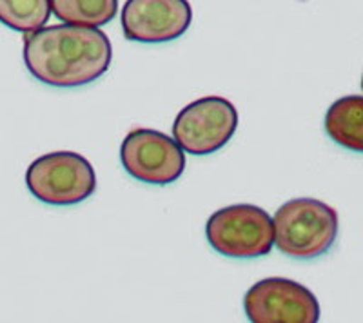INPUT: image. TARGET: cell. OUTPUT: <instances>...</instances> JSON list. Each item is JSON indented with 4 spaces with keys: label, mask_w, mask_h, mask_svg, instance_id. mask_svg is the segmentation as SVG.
<instances>
[{
    "label": "cell",
    "mask_w": 363,
    "mask_h": 323,
    "mask_svg": "<svg viewBox=\"0 0 363 323\" xmlns=\"http://www.w3.org/2000/svg\"><path fill=\"white\" fill-rule=\"evenodd\" d=\"M207 242L227 258H260L274 245L272 218L265 209L251 203H236L218 209L206 224Z\"/></svg>",
    "instance_id": "4"
},
{
    "label": "cell",
    "mask_w": 363,
    "mask_h": 323,
    "mask_svg": "<svg viewBox=\"0 0 363 323\" xmlns=\"http://www.w3.org/2000/svg\"><path fill=\"white\" fill-rule=\"evenodd\" d=\"M120 162L129 176L149 186H167L186 171V153L155 129H135L120 145Z\"/></svg>",
    "instance_id": "6"
},
{
    "label": "cell",
    "mask_w": 363,
    "mask_h": 323,
    "mask_svg": "<svg viewBox=\"0 0 363 323\" xmlns=\"http://www.w3.org/2000/svg\"><path fill=\"white\" fill-rule=\"evenodd\" d=\"M325 131L336 144L349 151L363 149V96L338 98L325 115Z\"/></svg>",
    "instance_id": "9"
},
{
    "label": "cell",
    "mask_w": 363,
    "mask_h": 323,
    "mask_svg": "<svg viewBox=\"0 0 363 323\" xmlns=\"http://www.w3.org/2000/svg\"><path fill=\"white\" fill-rule=\"evenodd\" d=\"M50 17V0H0V22L21 33H35Z\"/></svg>",
    "instance_id": "11"
},
{
    "label": "cell",
    "mask_w": 363,
    "mask_h": 323,
    "mask_svg": "<svg viewBox=\"0 0 363 323\" xmlns=\"http://www.w3.org/2000/svg\"><path fill=\"white\" fill-rule=\"evenodd\" d=\"M111 40L100 29L50 26L24 38V64L38 82L80 87L95 82L111 66Z\"/></svg>",
    "instance_id": "1"
},
{
    "label": "cell",
    "mask_w": 363,
    "mask_h": 323,
    "mask_svg": "<svg viewBox=\"0 0 363 323\" xmlns=\"http://www.w3.org/2000/svg\"><path fill=\"white\" fill-rule=\"evenodd\" d=\"M238 128V111L223 96H203L182 109L173 122V140L184 153L203 157L229 144Z\"/></svg>",
    "instance_id": "5"
},
{
    "label": "cell",
    "mask_w": 363,
    "mask_h": 323,
    "mask_svg": "<svg viewBox=\"0 0 363 323\" xmlns=\"http://www.w3.org/2000/svg\"><path fill=\"white\" fill-rule=\"evenodd\" d=\"M193 9L186 0H128L120 22L128 40L160 44L186 33Z\"/></svg>",
    "instance_id": "8"
},
{
    "label": "cell",
    "mask_w": 363,
    "mask_h": 323,
    "mask_svg": "<svg viewBox=\"0 0 363 323\" xmlns=\"http://www.w3.org/2000/svg\"><path fill=\"white\" fill-rule=\"evenodd\" d=\"M29 193L42 203L67 208L89 198L96 189V174L86 157L73 151L42 154L26 171Z\"/></svg>",
    "instance_id": "3"
},
{
    "label": "cell",
    "mask_w": 363,
    "mask_h": 323,
    "mask_svg": "<svg viewBox=\"0 0 363 323\" xmlns=\"http://www.w3.org/2000/svg\"><path fill=\"white\" fill-rule=\"evenodd\" d=\"M51 13L66 26L99 29L116 17V0H51Z\"/></svg>",
    "instance_id": "10"
},
{
    "label": "cell",
    "mask_w": 363,
    "mask_h": 323,
    "mask_svg": "<svg viewBox=\"0 0 363 323\" xmlns=\"http://www.w3.org/2000/svg\"><path fill=\"white\" fill-rule=\"evenodd\" d=\"M274 244L285 256L311 260L325 254L338 237V215L316 198L285 202L272 218Z\"/></svg>",
    "instance_id": "2"
},
{
    "label": "cell",
    "mask_w": 363,
    "mask_h": 323,
    "mask_svg": "<svg viewBox=\"0 0 363 323\" xmlns=\"http://www.w3.org/2000/svg\"><path fill=\"white\" fill-rule=\"evenodd\" d=\"M251 323H318L320 302L306 285L289 278H265L244 296Z\"/></svg>",
    "instance_id": "7"
}]
</instances>
